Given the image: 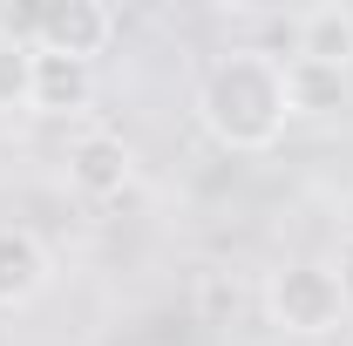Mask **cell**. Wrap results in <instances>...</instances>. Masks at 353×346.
Returning <instances> with one entry per match:
<instances>
[{
  "mask_svg": "<svg viewBox=\"0 0 353 346\" xmlns=\"http://www.w3.org/2000/svg\"><path fill=\"white\" fill-rule=\"evenodd\" d=\"M197 123L224 143L231 156H259L272 150L292 109H285V68L265 48H224L218 61L197 75Z\"/></svg>",
  "mask_w": 353,
  "mask_h": 346,
  "instance_id": "obj_1",
  "label": "cell"
},
{
  "mask_svg": "<svg viewBox=\"0 0 353 346\" xmlns=\"http://www.w3.org/2000/svg\"><path fill=\"white\" fill-rule=\"evenodd\" d=\"M353 312V278L333 258H285L265 272V319L292 340H326Z\"/></svg>",
  "mask_w": 353,
  "mask_h": 346,
  "instance_id": "obj_2",
  "label": "cell"
},
{
  "mask_svg": "<svg viewBox=\"0 0 353 346\" xmlns=\"http://www.w3.org/2000/svg\"><path fill=\"white\" fill-rule=\"evenodd\" d=\"M109 41H116V7H102V0H41V34H34L41 54H68V61L95 68V54H109Z\"/></svg>",
  "mask_w": 353,
  "mask_h": 346,
  "instance_id": "obj_3",
  "label": "cell"
},
{
  "mask_svg": "<svg viewBox=\"0 0 353 346\" xmlns=\"http://www.w3.org/2000/svg\"><path fill=\"white\" fill-rule=\"evenodd\" d=\"M68 190L75 197H88V204H109V197H123L130 190V176H136V150L123 143V136H109V130H88L68 143Z\"/></svg>",
  "mask_w": 353,
  "mask_h": 346,
  "instance_id": "obj_4",
  "label": "cell"
},
{
  "mask_svg": "<svg viewBox=\"0 0 353 346\" xmlns=\"http://www.w3.org/2000/svg\"><path fill=\"white\" fill-rule=\"evenodd\" d=\"M54 285V252L41 231L28 224H0V312H21Z\"/></svg>",
  "mask_w": 353,
  "mask_h": 346,
  "instance_id": "obj_5",
  "label": "cell"
},
{
  "mask_svg": "<svg viewBox=\"0 0 353 346\" xmlns=\"http://www.w3.org/2000/svg\"><path fill=\"white\" fill-rule=\"evenodd\" d=\"M292 54L353 75V7L347 0H319L306 14H292Z\"/></svg>",
  "mask_w": 353,
  "mask_h": 346,
  "instance_id": "obj_6",
  "label": "cell"
},
{
  "mask_svg": "<svg viewBox=\"0 0 353 346\" xmlns=\"http://www.w3.org/2000/svg\"><path fill=\"white\" fill-rule=\"evenodd\" d=\"M95 102V68L34 48V116H82Z\"/></svg>",
  "mask_w": 353,
  "mask_h": 346,
  "instance_id": "obj_7",
  "label": "cell"
},
{
  "mask_svg": "<svg viewBox=\"0 0 353 346\" xmlns=\"http://www.w3.org/2000/svg\"><path fill=\"white\" fill-rule=\"evenodd\" d=\"M279 68H285V109H292V123H299V116L319 123V116H340V109H347V75H340V68L306 61V54H285Z\"/></svg>",
  "mask_w": 353,
  "mask_h": 346,
  "instance_id": "obj_8",
  "label": "cell"
},
{
  "mask_svg": "<svg viewBox=\"0 0 353 346\" xmlns=\"http://www.w3.org/2000/svg\"><path fill=\"white\" fill-rule=\"evenodd\" d=\"M0 116H34V48L0 41Z\"/></svg>",
  "mask_w": 353,
  "mask_h": 346,
  "instance_id": "obj_9",
  "label": "cell"
}]
</instances>
